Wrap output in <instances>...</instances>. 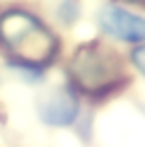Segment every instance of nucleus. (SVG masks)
Listing matches in <instances>:
<instances>
[{"label": "nucleus", "instance_id": "f257e3e1", "mask_svg": "<svg viewBox=\"0 0 145 147\" xmlns=\"http://www.w3.org/2000/svg\"><path fill=\"white\" fill-rule=\"evenodd\" d=\"M59 36L38 15L23 6L0 13V51L13 67L36 74L51 67L59 57Z\"/></svg>", "mask_w": 145, "mask_h": 147}, {"label": "nucleus", "instance_id": "f03ea898", "mask_svg": "<svg viewBox=\"0 0 145 147\" xmlns=\"http://www.w3.org/2000/svg\"><path fill=\"white\" fill-rule=\"evenodd\" d=\"M69 86L88 99H103L126 84V61L101 40L78 44L67 61Z\"/></svg>", "mask_w": 145, "mask_h": 147}, {"label": "nucleus", "instance_id": "7ed1b4c3", "mask_svg": "<svg viewBox=\"0 0 145 147\" xmlns=\"http://www.w3.org/2000/svg\"><path fill=\"white\" fill-rule=\"evenodd\" d=\"M97 25L103 36L120 44L137 46L145 42V15L133 11V6L107 2L97 13Z\"/></svg>", "mask_w": 145, "mask_h": 147}, {"label": "nucleus", "instance_id": "20e7f679", "mask_svg": "<svg viewBox=\"0 0 145 147\" xmlns=\"http://www.w3.org/2000/svg\"><path fill=\"white\" fill-rule=\"evenodd\" d=\"M36 111L42 124L53 128H69L80 120V95L71 86H55L38 99Z\"/></svg>", "mask_w": 145, "mask_h": 147}, {"label": "nucleus", "instance_id": "39448f33", "mask_svg": "<svg viewBox=\"0 0 145 147\" xmlns=\"http://www.w3.org/2000/svg\"><path fill=\"white\" fill-rule=\"evenodd\" d=\"M128 63L133 65V69L137 74H141V76L145 78V42L143 44H137V46H130Z\"/></svg>", "mask_w": 145, "mask_h": 147}, {"label": "nucleus", "instance_id": "423d86ee", "mask_svg": "<svg viewBox=\"0 0 145 147\" xmlns=\"http://www.w3.org/2000/svg\"><path fill=\"white\" fill-rule=\"evenodd\" d=\"M114 2H120V4H126V6H141V9H145V0H114Z\"/></svg>", "mask_w": 145, "mask_h": 147}]
</instances>
